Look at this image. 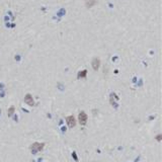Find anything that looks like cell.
Returning <instances> with one entry per match:
<instances>
[{
    "instance_id": "obj_1",
    "label": "cell",
    "mask_w": 162,
    "mask_h": 162,
    "mask_svg": "<svg viewBox=\"0 0 162 162\" xmlns=\"http://www.w3.org/2000/svg\"><path fill=\"white\" fill-rule=\"evenodd\" d=\"M45 147V144L44 143H34L33 145L30 146V150L31 152H38V151H40L43 150V148Z\"/></svg>"
},
{
    "instance_id": "obj_2",
    "label": "cell",
    "mask_w": 162,
    "mask_h": 162,
    "mask_svg": "<svg viewBox=\"0 0 162 162\" xmlns=\"http://www.w3.org/2000/svg\"><path fill=\"white\" fill-rule=\"evenodd\" d=\"M78 121H79V123L80 125H86V122H87V115L85 114L84 111H81L80 114H79V116H78Z\"/></svg>"
},
{
    "instance_id": "obj_3",
    "label": "cell",
    "mask_w": 162,
    "mask_h": 162,
    "mask_svg": "<svg viewBox=\"0 0 162 162\" xmlns=\"http://www.w3.org/2000/svg\"><path fill=\"white\" fill-rule=\"evenodd\" d=\"M91 66H92L93 70H95V71L99 68V66H100V59L99 58H94L91 62Z\"/></svg>"
},
{
    "instance_id": "obj_4",
    "label": "cell",
    "mask_w": 162,
    "mask_h": 162,
    "mask_svg": "<svg viewBox=\"0 0 162 162\" xmlns=\"http://www.w3.org/2000/svg\"><path fill=\"white\" fill-rule=\"evenodd\" d=\"M66 122H67V124H68V126H69L70 128L75 127V125H76V121H75V119H74V116H67Z\"/></svg>"
},
{
    "instance_id": "obj_5",
    "label": "cell",
    "mask_w": 162,
    "mask_h": 162,
    "mask_svg": "<svg viewBox=\"0 0 162 162\" xmlns=\"http://www.w3.org/2000/svg\"><path fill=\"white\" fill-rule=\"evenodd\" d=\"M24 101L28 103V104L29 106H34L35 105V101H34V98L33 96L30 95V94H26V95L24 96Z\"/></svg>"
},
{
    "instance_id": "obj_6",
    "label": "cell",
    "mask_w": 162,
    "mask_h": 162,
    "mask_svg": "<svg viewBox=\"0 0 162 162\" xmlns=\"http://www.w3.org/2000/svg\"><path fill=\"white\" fill-rule=\"evenodd\" d=\"M97 4V0H85V6L87 8H91Z\"/></svg>"
},
{
    "instance_id": "obj_7",
    "label": "cell",
    "mask_w": 162,
    "mask_h": 162,
    "mask_svg": "<svg viewBox=\"0 0 162 162\" xmlns=\"http://www.w3.org/2000/svg\"><path fill=\"white\" fill-rule=\"evenodd\" d=\"M86 74H87V71L86 70H83V71H80L79 73H78V77L80 78V77H82V78H84V77H86Z\"/></svg>"
},
{
    "instance_id": "obj_8",
    "label": "cell",
    "mask_w": 162,
    "mask_h": 162,
    "mask_svg": "<svg viewBox=\"0 0 162 162\" xmlns=\"http://www.w3.org/2000/svg\"><path fill=\"white\" fill-rule=\"evenodd\" d=\"M8 116H12V114H13V112H14V107H13V106H11L10 107V109L9 110H8Z\"/></svg>"
},
{
    "instance_id": "obj_9",
    "label": "cell",
    "mask_w": 162,
    "mask_h": 162,
    "mask_svg": "<svg viewBox=\"0 0 162 162\" xmlns=\"http://www.w3.org/2000/svg\"><path fill=\"white\" fill-rule=\"evenodd\" d=\"M156 139H157V141H160L161 140V135H158V136L156 137Z\"/></svg>"
}]
</instances>
